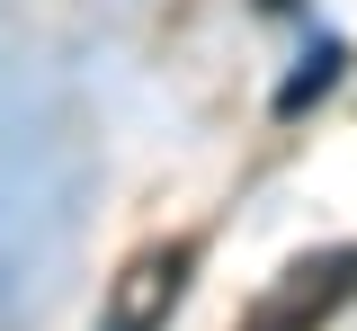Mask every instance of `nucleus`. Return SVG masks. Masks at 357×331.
<instances>
[{
	"label": "nucleus",
	"mask_w": 357,
	"mask_h": 331,
	"mask_svg": "<svg viewBox=\"0 0 357 331\" xmlns=\"http://www.w3.org/2000/svg\"><path fill=\"white\" fill-rule=\"evenodd\" d=\"M340 63H349V54H340V45H312V54H304V72H295V81L277 90V117H304L312 98H321V90H331V81H340Z\"/></svg>",
	"instance_id": "3"
},
{
	"label": "nucleus",
	"mask_w": 357,
	"mask_h": 331,
	"mask_svg": "<svg viewBox=\"0 0 357 331\" xmlns=\"http://www.w3.org/2000/svg\"><path fill=\"white\" fill-rule=\"evenodd\" d=\"M188 278H197V242H152V251H134L126 269L107 278V323L98 331H161L170 304L188 295Z\"/></svg>",
	"instance_id": "2"
},
{
	"label": "nucleus",
	"mask_w": 357,
	"mask_h": 331,
	"mask_svg": "<svg viewBox=\"0 0 357 331\" xmlns=\"http://www.w3.org/2000/svg\"><path fill=\"white\" fill-rule=\"evenodd\" d=\"M349 286H357V251H312V260H295V269L241 314V331H321L349 304Z\"/></svg>",
	"instance_id": "1"
}]
</instances>
